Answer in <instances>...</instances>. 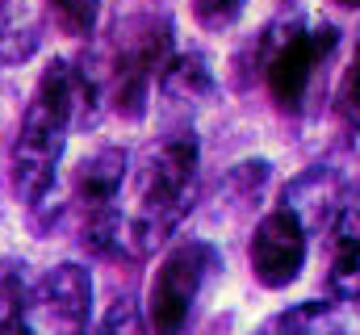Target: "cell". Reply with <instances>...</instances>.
I'll return each instance as SVG.
<instances>
[{"instance_id":"17","label":"cell","mask_w":360,"mask_h":335,"mask_svg":"<svg viewBox=\"0 0 360 335\" xmlns=\"http://www.w3.org/2000/svg\"><path fill=\"white\" fill-rule=\"evenodd\" d=\"M335 4H344V8H360V0H335Z\"/></svg>"},{"instance_id":"8","label":"cell","mask_w":360,"mask_h":335,"mask_svg":"<svg viewBox=\"0 0 360 335\" xmlns=\"http://www.w3.org/2000/svg\"><path fill=\"white\" fill-rule=\"evenodd\" d=\"M352 197H348V189H344V180L331 172V168L314 164L310 172H302L289 189H285V197H281V206L306 227V235H310V227H323L327 231V222L340 214V206H348Z\"/></svg>"},{"instance_id":"14","label":"cell","mask_w":360,"mask_h":335,"mask_svg":"<svg viewBox=\"0 0 360 335\" xmlns=\"http://www.w3.org/2000/svg\"><path fill=\"white\" fill-rule=\"evenodd\" d=\"M335 118L344 122L348 134L360 130V38H356V51H352V63L340 80V92H335Z\"/></svg>"},{"instance_id":"16","label":"cell","mask_w":360,"mask_h":335,"mask_svg":"<svg viewBox=\"0 0 360 335\" xmlns=\"http://www.w3.org/2000/svg\"><path fill=\"white\" fill-rule=\"evenodd\" d=\"M243 8H248V0H193V17L210 34H226L243 17Z\"/></svg>"},{"instance_id":"11","label":"cell","mask_w":360,"mask_h":335,"mask_svg":"<svg viewBox=\"0 0 360 335\" xmlns=\"http://www.w3.org/2000/svg\"><path fill=\"white\" fill-rule=\"evenodd\" d=\"M21 298H25L21 264L0 260V335H21Z\"/></svg>"},{"instance_id":"15","label":"cell","mask_w":360,"mask_h":335,"mask_svg":"<svg viewBox=\"0 0 360 335\" xmlns=\"http://www.w3.org/2000/svg\"><path fill=\"white\" fill-rule=\"evenodd\" d=\"M51 13H55V25L72 38H84L96 25V13H101V0H46Z\"/></svg>"},{"instance_id":"13","label":"cell","mask_w":360,"mask_h":335,"mask_svg":"<svg viewBox=\"0 0 360 335\" xmlns=\"http://www.w3.org/2000/svg\"><path fill=\"white\" fill-rule=\"evenodd\" d=\"M323 315H327V302H302V306H289V310L264 319L252 335H314V323Z\"/></svg>"},{"instance_id":"5","label":"cell","mask_w":360,"mask_h":335,"mask_svg":"<svg viewBox=\"0 0 360 335\" xmlns=\"http://www.w3.org/2000/svg\"><path fill=\"white\" fill-rule=\"evenodd\" d=\"M222 255L205 239H180L160 260L151 285H147V323L151 335H180L188 327V315L205 289V281L218 272Z\"/></svg>"},{"instance_id":"10","label":"cell","mask_w":360,"mask_h":335,"mask_svg":"<svg viewBox=\"0 0 360 335\" xmlns=\"http://www.w3.org/2000/svg\"><path fill=\"white\" fill-rule=\"evenodd\" d=\"M160 92H164V101H172V105L201 101V96L214 92V72H210V63H205L197 51L172 55L168 68L160 72Z\"/></svg>"},{"instance_id":"1","label":"cell","mask_w":360,"mask_h":335,"mask_svg":"<svg viewBox=\"0 0 360 335\" xmlns=\"http://www.w3.org/2000/svg\"><path fill=\"white\" fill-rule=\"evenodd\" d=\"M197 134L176 130L147 147L134 172H126L130 193L117 197V251L126 255H151L176 222L188 214L193 201V180H197Z\"/></svg>"},{"instance_id":"6","label":"cell","mask_w":360,"mask_h":335,"mask_svg":"<svg viewBox=\"0 0 360 335\" xmlns=\"http://www.w3.org/2000/svg\"><path fill=\"white\" fill-rule=\"evenodd\" d=\"M92 272L84 264L46 268L21 298V335H89Z\"/></svg>"},{"instance_id":"3","label":"cell","mask_w":360,"mask_h":335,"mask_svg":"<svg viewBox=\"0 0 360 335\" xmlns=\"http://www.w3.org/2000/svg\"><path fill=\"white\" fill-rule=\"evenodd\" d=\"M76 68L55 59L42 68V76L34 84V96L21 113V130L13 143V193L25 206H42V197L55 184V168L63 160L68 147V130L76 122Z\"/></svg>"},{"instance_id":"7","label":"cell","mask_w":360,"mask_h":335,"mask_svg":"<svg viewBox=\"0 0 360 335\" xmlns=\"http://www.w3.org/2000/svg\"><path fill=\"white\" fill-rule=\"evenodd\" d=\"M248 260H252V277L264 289H289L306 268V227L285 206H276L256 222Z\"/></svg>"},{"instance_id":"4","label":"cell","mask_w":360,"mask_h":335,"mask_svg":"<svg viewBox=\"0 0 360 335\" xmlns=\"http://www.w3.org/2000/svg\"><path fill=\"white\" fill-rule=\"evenodd\" d=\"M335 46H340V30L331 21H306L302 13L272 21L256 38V68L264 72V84L281 113L306 109L319 68L331 59Z\"/></svg>"},{"instance_id":"2","label":"cell","mask_w":360,"mask_h":335,"mask_svg":"<svg viewBox=\"0 0 360 335\" xmlns=\"http://www.w3.org/2000/svg\"><path fill=\"white\" fill-rule=\"evenodd\" d=\"M168 59H172V25L155 13L126 17L117 21L113 38L96 46L92 59H84V68L76 72V92L80 101L89 96L92 105L109 101L113 113L139 122L147 113L151 84H160Z\"/></svg>"},{"instance_id":"12","label":"cell","mask_w":360,"mask_h":335,"mask_svg":"<svg viewBox=\"0 0 360 335\" xmlns=\"http://www.w3.org/2000/svg\"><path fill=\"white\" fill-rule=\"evenodd\" d=\"M327 289L340 302H360V244L335 248L331 272H327Z\"/></svg>"},{"instance_id":"9","label":"cell","mask_w":360,"mask_h":335,"mask_svg":"<svg viewBox=\"0 0 360 335\" xmlns=\"http://www.w3.org/2000/svg\"><path fill=\"white\" fill-rule=\"evenodd\" d=\"M38 0H0V63H21L38 46Z\"/></svg>"}]
</instances>
